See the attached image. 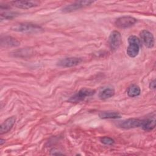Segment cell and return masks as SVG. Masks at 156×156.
Instances as JSON below:
<instances>
[{
    "instance_id": "cell-1",
    "label": "cell",
    "mask_w": 156,
    "mask_h": 156,
    "mask_svg": "<svg viewBox=\"0 0 156 156\" xmlns=\"http://www.w3.org/2000/svg\"><path fill=\"white\" fill-rule=\"evenodd\" d=\"M12 30L22 33H27V34H36L41 32L43 29V28L35 24L24 23H19L13 25L12 27Z\"/></svg>"
},
{
    "instance_id": "cell-2",
    "label": "cell",
    "mask_w": 156,
    "mask_h": 156,
    "mask_svg": "<svg viewBox=\"0 0 156 156\" xmlns=\"http://www.w3.org/2000/svg\"><path fill=\"white\" fill-rule=\"evenodd\" d=\"M129 46L127 48V55L132 58L138 55L141 46V40L135 35H130L128 38Z\"/></svg>"
},
{
    "instance_id": "cell-3",
    "label": "cell",
    "mask_w": 156,
    "mask_h": 156,
    "mask_svg": "<svg viewBox=\"0 0 156 156\" xmlns=\"http://www.w3.org/2000/svg\"><path fill=\"white\" fill-rule=\"evenodd\" d=\"M95 93H96V91L93 89L82 88L74 95L71 96L69 99V101L71 102H79L83 100L86 97L91 96L94 94Z\"/></svg>"
},
{
    "instance_id": "cell-4",
    "label": "cell",
    "mask_w": 156,
    "mask_h": 156,
    "mask_svg": "<svg viewBox=\"0 0 156 156\" xmlns=\"http://www.w3.org/2000/svg\"><path fill=\"white\" fill-rule=\"evenodd\" d=\"M137 21V20L131 16H123L117 18L115 21V26L121 28L126 29L134 25Z\"/></svg>"
},
{
    "instance_id": "cell-5",
    "label": "cell",
    "mask_w": 156,
    "mask_h": 156,
    "mask_svg": "<svg viewBox=\"0 0 156 156\" xmlns=\"http://www.w3.org/2000/svg\"><path fill=\"white\" fill-rule=\"evenodd\" d=\"M143 120L136 118H129L121 121H118L117 125L121 128L129 129L141 127Z\"/></svg>"
},
{
    "instance_id": "cell-6",
    "label": "cell",
    "mask_w": 156,
    "mask_h": 156,
    "mask_svg": "<svg viewBox=\"0 0 156 156\" xmlns=\"http://www.w3.org/2000/svg\"><path fill=\"white\" fill-rule=\"evenodd\" d=\"M121 43V34L117 30H113L108 37V44L112 51L117 50Z\"/></svg>"
},
{
    "instance_id": "cell-7",
    "label": "cell",
    "mask_w": 156,
    "mask_h": 156,
    "mask_svg": "<svg viewBox=\"0 0 156 156\" xmlns=\"http://www.w3.org/2000/svg\"><path fill=\"white\" fill-rule=\"evenodd\" d=\"M94 1H76L73 4H71L69 5H68L63 8L62 12L65 13H68L71 12L75 10H77L78 9H82L83 7L88 6L93 4Z\"/></svg>"
},
{
    "instance_id": "cell-8",
    "label": "cell",
    "mask_w": 156,
    "mask_h": 156,
    "mask_svg": "<svg viewBox=\"0 0 156 156\" xmlns=\"http://www.w3.org/2000/svg\"><path fill=\"white\" fill-rule=\"evenodd\" d=\"M82 60V58L80 57H67L59 60L57 63V65L61 67L69 68L80 64Z\"/></svg>"
},
{
    "instance_id": "cell-9",
    "label": "cell",
    "mask_w": 156,
    "mask_h": 156,
    "mask_svg": "<svg viewBox=\"0 0 156 156\" xmlns=\"http://www.w3.org/2000/svg\"><path fill=\"white\" fill-rule=\"evenodd\" d=\"M143 43L148 48H152L154 45V37L152 33L147 30H143L140 34Z\"/></svg>"
},
{
    "instance_id": "cell-10",
    "label": "cell",
    "mask_w": 156,
    "mask_h": 156,
    "mask_svg": "<svg viewBox=\"0 0 156 156\" xmlns=\"http://www.w3.org/2000/svg\"><path fill=\"white\" fill-rule=\"evenodd\" d=\"M12 4L18 9H28L39 5L40 2L37 1H12Z\"/></svg>"
},
{
    "instance_id": "cell-11",
    "label": "cell",
    "mask_w": 156,
    "mask_h": 156,
    "mask_svg": "<svg viewBox=\"0 0 156 156\" xmlns=\"http://www.w3.org/2000/svg\"><path fill=\"white\" fill-rule=\"evenodd\" d=\"M16 121L15 116H11L6 119L0 126V134H4L11 130Z\"/></svg>"
},
{
    "instance_id": "cell-12",
    "label": "cell",
    "mask_w": 156,
    "mask_h": 156,
    "mask_svg": "<svg viewBox=\"0 0 156 156\" xmlns=\"http://www.w3.org/2000/svg\"><path fill=\"white\" fill-rule=\"evenodd\" d=\"M20 44L19 41L10 36H5L1 39V45L2 47H16Z\"/></svg>"
},
{
    "instance_id": "cell-13",
    "label": "cell",
    "mask_w": 156,
    "mask_h": 156,
    "mask_svg": "<svg viewBox=\"0 0 156 156\" xmlns=\"http://www.w3.org/2000/svg\"><path fill=\"white\" fill-rule=\"evenodd\" d=\"M155 115L147 119L143 120L142 124L141 127L145 131H151L155 128Z\"/></svg>"
},
{
    "instance_id": "cell-14",
    "label": "cell",
    "mask_w": 156,
    "mask_h": 156,
    "mask_svg": "<svg viewBox=\"0 0 156 156\" xmlns=\"http://www.w3.org/2000/svg\"><path fill=\"white\" fill-rule=\"evenodd\" d=\"M99 116L101 119H118L121 118V115L117 112H101L99 113Z\"/></svg>"
},
{
    "instance_id": "cell-15",
    "label": "cell",
    "mask_w": 156,
    "mask_h": 156,
    "mask_svg": "<svg viewBox=\"0 0 156 156\" xmlns=\"http://www.w3.org/2000/svg\"><path fill=\"white\" fill-rule=\"evenodd\" d=\"M115 93V90L112 88H106L102 90L99 94V97L101 99L105 100L108 99L113 96H114Z\"/></svg>"
},
{
    "instance_id": "cell-16",
    "label": "cell",
    "mask_w": 156,
    "mask_h": 156,
    "mask_svg": "<svg viewBox=\"0 0 156 156\" xmlns=\"http://www.w3.org/2000/svg\"><path fill=\"white\" fill-rule=\"evenodd\" d=\"M141 93V90L139 86L136 84H132L130 87H129L127 93L129 97L133 98L140 95Z\"/></svg>"
},
{
    "instance_id": "cell-17",
    "label": "cell",
    "mask_w": 156,
    "mask_h": 156,
    "mask_svg": "<svg viewBox=\"0 0 156 156\" xmlns=\"http://www.w3.org/2000/svg\"><path fill=\"white\" fill-rule=\"evenodd\" d=\"M16 15H17V14L15 12L7 10V11L1 13V20H4V19L10 20V19H12L13 18L15 17Z\"/></svg>"
},
{
    "instance_id": "cell-18",
    "label": "cell",
    "mask_w": 156,
    "mask_h": 156,
    "mask_svg": "<svg viewBox=\"0 0 156 156\" xmlns=\"http://www.w3.org/2000/svg\"><path fill=\"white\" fill-rule=\"evenodd\" d=\"M101 141L102 143L106 145H112L115 143V141L112 138L108 136H104L101 138Z\"/></svg>"
},
{
    "instance_id": "cell-19",
    "label": "cell",
    "mask_w": 156,
    "mask_h": 156,
    "mask_svg": "<svg viewBox=\"0 0 156 156\" xmlns=\"http://www.w3.org/2000/svg\"><path fill=\"white\" fill-rule=\"evenodd\" d=\"M149 87L151 88H152V89H155V80H152L150 84H149Z\"/></svg>"
},
{
    "instance_id": "cell-20",
    "label": "cell",
    "mask_w": 156,
    "mask_h": 156,
    "mask_svg": "<svg viewBox=\"0 0 156 156\" xmlns=\"http://www.w3.org/2000/svg\"><path fill=\"white\" fill-rule=\"evenodd\" d=\"M3 143H5V140L1 139L0 140V145H2Z\"/></svg>"
}]
</instances>
